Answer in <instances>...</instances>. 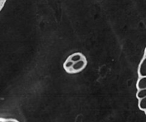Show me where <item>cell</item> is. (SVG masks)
<instances>
[{
  "instance_id": "cell-7",
  "label": "cell",
  "mask_w": 146,
  "mask_h": 122,
  "mask_svg": "<svg viewBox=\"0 0 146 122\" xmlns=\"http://www.w3.org/2000/svg\"><path fill=\"white\" fill-rule=\"evenodd\" d=\"M137 97L139 100L146 97V89L138 90V91L137 92Z\"/></svg>"
},
{
  "instance_id": "cell-3",
  "label": "cell",
  "mask_w": 146,
  "mask_h": 122,
  "mask_svg": "<svg viewBox=\"0 0 146 122\" xmlns=\"http://www.w3.org/2000/svg\"><path fill=\"white\" fill-rule=\"evenodd\" d=\"M68 58L71 61H72L73 62L75 63L77 62V61H81V60L84 59L85 57H84V56L82 54H81V53H75V54H72V55H71L69 57H68Z\"/></svg>"
},
{
  "instance_id": "cell-4",
  "label": "cell",
  "mask_w": 146,
  "mask_h": 122,
  "mask_svg": "<svg viewBox=\"0 0 146 122\" xmlns=\"http://www.w3.org/2000/svg\"><path fill=\"white\" fill-rule=\"evenodd\" d=\"M137 88L138 90L146 89V77H141L137 83Z\"/></svg>"
},
{
  "instance_id": "cell-2",
  "label": "cell",
  "mask_w": 146,
  "mask_h": 122,
  "mask_svg": "<svg viewBox=\"0 0 146 122\" xmlns=\"http://www.w3.org/2000/svg\"><path fill=\"white\" fill-rule=\"evenodd\" d=\"M138 74H139L140 77H146V56L143 59L140 64L139 68H138Z\"/></svg>"
},
{
  "instance_id": "cell-5",
  "label": "cell",
  "mask_w": 146,
  "mask_h": 122,
  "mask_svg": "<svg viewBox=\"0 0 146 122\" xmlns=\"http://www.w3.org/2000/svg\"><path fill=\"white\" fill-rule=\"evenodd\" d=\"M74 63L68 58L66 60L65 62H64V68L65 69V70L67 71V72L70 73V71H71V69H72V67L73 65H74Z\"/></svg>"
},
{
  "instance_id": "cell-11",
  "label": "cell",
  "mask_w": 146,
  "mask_h": 122,
  "mask_svg": "<svg viewBox=\"0 0 146 122\" xmlns=\"http://www.w3.org/2000/svg\"><path fill=\"white\" fill-rule=\"evenodd\" d=\"M145 56H146V49H145Z\"/></svg>"
},
{
  "instance_id": "cell-9",
  "label": "cell",
  "mask_w": 146,
  "mask_h": 122,
  "mask_svg": "<svg viewBox=\"0 0 146 122\" xmlns=\"http://www.w3.org/2000/svg\"><path fill=\"white\" fill-rule=\"evenodd\" d=\"M4 122H16V121H13V120H8V121H4Z\"/></svg>"
},
{
  "instance_id": "cell-10",
  "label": "cell",
  "mask_w": 146,
  "mask_h": 122,
  "mask_svg": "<svg viewBox=\"0 0 146 122\" xmlns=\"http://www.w3.org/2000/svg\"><path fill=\"white\" fill-rule=\"evenodd\" d=\"M0 122H4V121H2V120H0Z\"/></svg>"
},
{
  "instance_id": "cell-8",
  "label": "cell",
  "mask_w": 146,
  "mask_h": 122,
  "mask_svg": "<svg viewBox=\"0 0 146 122\" xmlns=\"http://www.w3.org/2000/svg\"><path fill=\"white\" fill-rule=\"evenodd\" d=\"M4 2H5V0H0V9L2 8L3 5H4Z\"/></svg>"
},
{
  "instance_id": "cell-6",
  "label": "cell",
  "mask_w": 146,
  "mask_h": 122,
  "mask_svg": "<svg viewBox=\"0 0 146 122\" xmlns=\"http://www.w3.org/2000/svg\"><path fill=\"white\" fill-rule=\"evenodd\" d=\"M139 108L141 109L143 111H146V97L142 99H140L139 101Z\"/></svg>"
},
{
  "instance_id": "cell-1",
  "label": "cell",
  "mask_w": 146,
  "mask_h": 122,
  "mask_svg": "<svg viewBox=\"0 0 146 122\" xmlns=\"http://www.w3.org/2000/svg\"><path fill=\"white\" fill-rule=\"evenodd\" d=\"M87 61L86 59V58L81 60V61L75 62L74 64V65H73L71 71H70V74H74V73L80 72V71H81L82 70H84V69H85Z\"/></svg>"
}]
</instances>
